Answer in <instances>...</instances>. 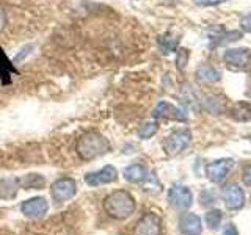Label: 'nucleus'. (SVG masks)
<instances>
[{"mask_svg":"<svg viewBox=\"0 0 251 235\" xmlns=\"http://www.w3.org/2000/svg\"><path fill=\"white\" fill-rule=\"evenodd\" d=\"M193 2L200 6H214V5L225 3V2H227V0H193Z\"/></svg>","mask_w":251,"mask_h":235,"instance_id":"28","label":"nucleus"},{"mask_svg":"<svg viewBox=\"0 0 251 235\" xmlns=\"http://www.w3.org/2000/svg\"><path fill=\"white\" fill-rule=\"evenodd\" d=\"M31 52H33V44H27V46H24L22 49H21V52H19V53L16 55V57L13 58V63H14V65H18V63H21V61L25 60Z\"/></svg>","mask_w":251,"mask_h":235,"instance_id":"25","label":"nucleus"},{"mask_svg":"<svg viewBox=\"0 0 251 235\" xmlns=\"http://www.w3.org/2000/svg\"><path fill=\"white\" fill-rule=\"evenodd\" d=\"M222 235H239V232H237V229H235V226L229 223V224H226Z\"/></svg>","mask_w":251,"mask_h":235,"instance_id":"31","label":"nucleus"},{"mask_svg":"<svg viewBox=\"0 0 251 235\" xmlns=\"http://www.w3.org/2000/svg\"><path fill=\"white\" fill-rule=\"evenodd\" d=\"M179 231L184 235H201L202 232L201 218L195 213H184L179 218Z\"/></svg>","mask_w":251,"mask_h":235,"instance_id":"13","label":"nucleus"},{"mask_svg":"<svg viewBox=\"0 0 251 235\" xmlns=\"http://www.w3.org/2000/svg\"><path fill=\"white\" fill-rule=\"evenodd\" d=\"M44 184H46L44 177L39 174H30V176H25L24 179H19V185L25 188V190H30V188H36V190H39V188L44 187Z\"/></svg>","mask_w":251,"mask_h":235,"instance_id":"20","label":"nucleus"},{"mask_svg":"<svg viewBox=\"0 0 251 235\" xmlns=\"http://www.w3.org/2000/svg\"><path fill=\"white\" fill-rule=\"evenodd\" d=\"M204 108L212 115H222L225 112V99L220 96H209L204 100Z\"/></svg>","mask_w":251,"mask_h":235,"instance_id":"18","label":"nucleus"},{"mask_svg":"<svg viewBox=\"0 0 251 235\" xmlns=\"http://www.w3.org/2000/svg\"><path fill=\"white\" fill-rule=\"evenodd\" d=\"M149 172L148 169L143 166V164H130L124 169V179L129 180V182H133V184H140V182H145V180H149Z\"/></svg>","mask_w":251,"mask_h":235,"instance_id":"15","label":"nucleus"},{"mask_svg":"<svg viewBox=\"0 0 251 235\" xmlns=\"http://www.w3.org/2000/svg\"><path fill=\"white\" fill-rule=\"evenodd\" d=\"M240 27H242L243 31H248V33H251V14L243 16L242 21H240Z\"/></svg>","mask_w":251,"mask_h":235,"instance_id":"29","label":"nucleus"},{"mask_svg":"<svg viewBox=\"0 0 251 235\" xmlns=\"http://www.w3.org/2000/svg\"><path fill=\"white\" fill-rule=\"evenodd\" d=\"M222 199L226 209H229V210H239L245 206V193H243L239 184H234V182L223 187Z\"/></svg>","mask_w":251,"mask_h":235,"instance_id":"6","label":"nucleus"},{"mask_svg":"<svg viewBox=\"0 0 251 235\" xmlns=\"http://www.w3.org/2000/svg\"><path fill=\"white\" fill-rule=\"evenodd\" d=\"M248 138H250V141H251V137H248Z\"/></svg>","mask_w":251,"mask_h":235,"instance_id":"33","label":"nucleus"},{"mask_svg":"<svg viewBox=\"0 0 251 235\" xmlns=\"http://www.w3.org/2000/svg\"><path fill=\"white\" fill-rule=\"evenodd\" d=\"M18 74V69L14 68V63L6 57L5 50L0 46V83L10 85L11 77Z\"/></svg>","mask_w":251,"mask_h":235,"instance_id":"14","label":"nucleus"},{"mask_svg":"<svg viewBox=\"0 0 251 235\" xmlns=\"http://www.w3.org/2000/svg\"><path fill=\"white\" fill-rule=\"evenodd\" d=\"M177 43H179V38H173V36H168L165 35L162 38H159V49L162 53H170V52H175L176 47H177Z\"/></svg>","mask_w":251,"mask_h":235,"instance_id":"21","label":"nucleus"},{"mask_svg":"<svg viewBox=\"0 0 251 235\" xmlns=\"http://www.w3.org/2000/svg\"><path fill=\"white\" fill-rule=\"evenodd\" d=\"M154 118L157 119H173V121H187V115L184 113V110H180L175 105L168 104V102H159L157 107L152 112Z\"/></svg>","mask_w":251,"mask_h":235,"instance_id":"10","label":"nucleus"},{"mask_svg":"<svg viewBox=\"0 0 251 235\" xmlns=\"http://www.w3.org/2000/svg\"><path fill=\"white\" fill-rule=\"evenodd\" d=\"M104 209L115 219H127L135 212V199L126 190H116L104 199Z\"/></svg>","mask_w":251,"mask_h":235,"instance_id":"2","label":"nucleus"},{"mask_svg":"<svg viewBox=\"0 0 251 235\" xmlns=\"http://www.w3.org/2000/svg\"><path fill=\"white\" fill-rule=\"evenodd\" d=\"M157 124L155 122H145L141 127L138 129V137L141 140H148V138H151L152 135H155V132H157Z\"/></svg>","mask_w":251,"mask_h":235,"instance_id":"24","label":"nucleus"},{"mask_svg":"<svg viewBox=\"0 0 251 235\" xmlns=\"http://www.w3.org/2000/svg\"><path fill=\"white\" fill-rule=\"evenodd\" d=\"M6 25V14H5V10L2 6H0V31H2Z\"/></svg>","mask_w":251,"mask_h":235,"instance_id":"32","label":"nucleus"},{"mask_svg":"<svg viewBox=\"0 0 251 235\" xmlns=\"http://www.w3.org/2000/svg\"><path fill=\"white\" fill-rule=\"evenodd\" d=\"M220 70L215 69L214 66H209V65H202L196 69V78L202 83H214L220 80Z\"/></svg>","mask_w":251,"mask_h":235,"instance_id":"17","label":"nucleus"},{"mask_svg":"<svg viewBox=\"0 0 251 235\" xmlns=\"http://www.w3.org/2000/svg\"><path fill=\"white\" fill-rule=\"evenodd\" d=\"M188 57H190V53H188V50L185 49H179L177 50V55H176V65L179 69H184L187 61H188Z\"/></svg>","mask_w":251,"mask_h":235,"instance_id":"26","label":"nucleus"},{"mask_svg":"<svg viewBox=\"0 0 251 235\" xmlns=\"http://www.w3.org/2000/svg\"><path fill=\"white\" fill-rule=\"evenodd\" d=\"M162 234V219L155 213H146L140 218L135 226V235H160Z\"/></svg>","mask_w":251,"mask_h":235,"instance_id":"9","label":"nucleus"},{"mask_svg":"<svg viewBox=\"0 0 251 235\" xmlns=\"http://www.w3.org/2000/svg\"><path fill=\"white\" fill-rule=\"evenodd\" d=\"M231 115L235 121H240V122L251 121V105L245 104V102L235 104L231 110Z\"/></svg>","mask_w":251,"mask_h":235,"instance_id":"19","label":"nucleus"},{"mask_svg":"<svg viewBox=\"0 0 251 235\" xmlns=\"http://www.w3.org/2000/svg\"><path fill=\"white\" fill-rule=\"evenodd\" d=\"M52 198L57 202H66L71 198H74L77 193V185L75 180L71 177H61L58 180H55L50 187Z\"/></svg>","mask_w":251,"mask_h":235,"instance_id":"5","label":"nucleus"},{"mask_svg":"<svg viewBox=\"0 0 251 235\" xmlns=\"http://www.w3.org/2000/svg\"><path fill=\"white\" fill-rule=\"evenodd\" d=\"M242 179H243V182H245L247 185L251 187V164H248V166H247L245 169H243Z\"/></svg>","mask_w":251,"mask_h":235,"instance_id":"30","label":"nucleus"},{"mask_svg":"<svg viewBox=\"0 0 251 235\" xmlns=\"http://www.w3.org/2000/svg\"><path fill=\"white\" fill-rule=\"evenodd\" d=\"M223 60L231 69H247L250 66L251 61V53L245 47H240V49H227L223 53Z\"/></svg>","mask_w":251,"mask_h":235,"instance_id":"8","label":"nucleus"},{"mask_svg":"<svg viewBox=\"0 0 251 235\" xmlns=\"http://www.w3.org/2000/svg\"><path fill=\"white\" fill-rule=\"evenodd\" d=\"M75 149H77V154L80 155L83 160H93L110 152L112 146H110L108 140L104 135H100V133L86 132L78 138Z\"/></svg>","mask_w":251,"mask_h":235,"instance_id":"1","label":"nucleus"},{"mask_svg":"<svg viewBox=\"0 0 251 235\" xmlns=\"http://www.w3.org/2000/svg\"><path fill=\"white\" fill-rule=\"evenodd\" d=\"M223 221V213H222V210H218V209H214V210H210L207 212V215H206V223L207 226L210 227L212 231H217L220 224H222Z\"/></svg>","mask_w":251,"mask_h":235,"instance_id":"22","label":"nucleus"},{"mask_svg":"<svg viewBox=\"0 0 251 235\" xmlns=\"http://www.w3.org/2000/svg\"><path fill=\"white\" fill-rule=\"evenodd\" d=\"M168 202L170 206L179 210H187L192 207L193 204V193L188 187L182 184H175L171 185L168 190Z\"/></svg>","mask_w":251,"mask_h":235,"instance_id":"4","label":"nucleus"},{"mask_svg":"<svg viewBox=\"0 0 251 235\" xmlns=\"http://www.w3.org/2000/svg\"><path fill=\"white\" fill-rule=\"evenodd\" d=\"M232 168H234L232 159H217L206 166V174L209 180H212L214 184H220L226 179V176L229 174Z\"/></svg>","mask_w":251,"mask_h":235,"instance_id":"7","label":"nucleus"},{"mask_svg":"<svg viewBox=\"0 0 251 235\" xmlns=\"http://www.w3.org/2000/svg\"><path fill=\"white\" fill-rule=\"evenodd\" d=\"M49 210V204L44 198H31L21 204V212L27 218H39L47 213Z\"/></svg>","mask_w":251,"mask_h":235,"instance_id":"11","label":"nucleus"},{"mask_svg":"<svg viewBox=\"0 0 251 235\" xmlns=\"http://www.w3.org/2000/svg\"><path fill=\"white\" fill-rule=\"evenodd\" d=\"M19 179L6 177L0 179V198L2 199H13L19 190Z\"/></svg>","mask_w":251,"mask_h":235,"instance_id":"16","label":"nucleus"},{"mask_svg":"<svg viewBox=\"0 0 251 235\" xmlns=\"http://www.w3.org/2000/svg\"><path fill=\"white\" fill-rule=\"evenodd\" d=\"M240 38H242V31H237V30L226 31V33L215 38V46H223V44H227V43H234V41H237V39H240Z\"/></svg>","mask_w":251,"mask_h":235,"instance_id":"23","label":"nucleus"},{"mask_svg":"<svg viewBox=\"0 0 251 235\" xmlns=\"http://www.w3.org/2000/svg\"><path fill=\"white\" fill-rule=\"evenodd\" d=\"M192 143V132L182 129V130H176L173 132L171 135H168L163 140V151L168 155H177L182 151H185L187 146Z\"/></svg>","mask_w":251,"mask_h":235,"instance_id":"3","label":"nucleus"},{"mask_svg":"<svg viewBox=\"0 0 251 235\" xmlns=\"http://www.w3.org/2000/svg\"><path fill=\"white\" fill-rule=\"evenodd\" d=\"M116 179H118V171L113 166H104L96 172L86 174L85 182L91 187H98V185H104V184H112Z\"/></svg>","mask_w":251,"mask_h":235,"instance_id":"12","label":"nucleus"},{"mask_svg":"<svg viewBox=\"0 0 251 235\" xmlns=\"http://www.w3.org/2000/svg\"><path fill=\"white\" fill-rule=\"evenodd\" d=\"M214 201H215V193L210 191V190L202 191L201 196H200V204H201V206H209V204H212Z\"/></svg>","mask_w":251,"mask_h":235,"instance_id":"27","label":"nucleus"}]
</instances>
